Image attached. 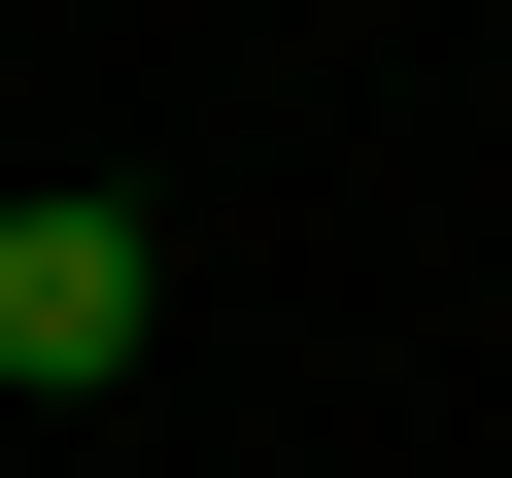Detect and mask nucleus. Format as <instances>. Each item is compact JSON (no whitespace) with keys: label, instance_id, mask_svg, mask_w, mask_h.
I'll use <instances>...</instances> for the list:
<instances>
[{"label":"nucleus","instance_id":"obj_1","mask_svg":"<svg viewBox=\"0 0 512 478\" xmlns=\"http://www.w3.org/2000/svg\"><path fill=\"white\" fill-rule=\"evenodd\" d=\"M137 308H171V239H137V205H0V410H103Z\"/></svg>","mask_w":512,"mask_h":478}]
</instances>
